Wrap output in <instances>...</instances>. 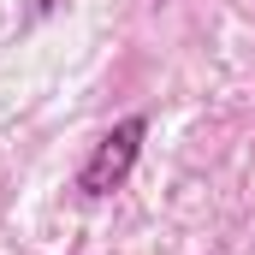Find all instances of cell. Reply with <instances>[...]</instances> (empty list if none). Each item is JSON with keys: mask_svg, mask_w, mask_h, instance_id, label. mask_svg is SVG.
<instances>
[{"mask_svg": "<svg viewBox=\"0 0 255 255\" xmlns=\"http://www.w3.org/2000/svg\"><path fill=\"white\" fill-rule=\"evenodd\" d=\"M142 136H148V119L142 113H130L119 125L107 130L95 148H89V160L77 166V190L89 196V202H101V196H113L119 184L130 178V166H136V154H142Z\"/></svg>", "mask_w": 255, "mask_h": 255, "instance_id": "1", "label": "cell"}]
</instances>
